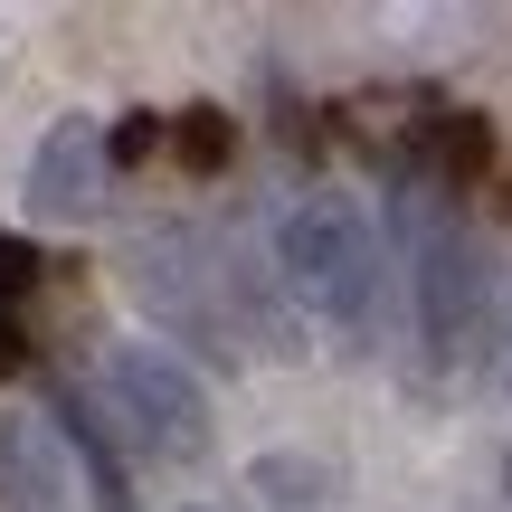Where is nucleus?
Returning a JSON list of instances; mask_svg holds the SVG:
<instances>
[{"label": "nucleus", "mask_w": 512, "mask_h": 512, "mask_svg": "<svg viewBox=\"0 0 512 512\" xmlns=\"http://www.w3.org/2000/svg\"><path fill=\"white\" fill-rule=\"evenodd\" d=\"M124 275H133V304H143L181 351L247 361V342L266 332V313H256V275L228 247H209L200 228H143V238L124 247Z\"/></svg>", "instance_id": "nucleus-1"}, {"label": "nucleus", "mask_w": 512, "mask_h": 512, "mask_svg": "<svg viewBox=\"0 0 512 512\" xmlns=\"http://www.w3.org/2000/svg\"><path fill=\"white\" fill-rule=\"evenodd\" d=\"M275 266H285L294 304L332 332V342H370L380 332V304H389V256H380V228L351 190H304L275 228Z\"/></svg>", "instance_id": "nucleus-2"}, {"label": "nucleus", "mask_w": 512, "mask_h": 512, "mask_svg": "<svg viewBox=\"0 0 512 512\" xmlns=\"http://www.w3.org/2000/svg\"><path fill=\"white\" fill-rule=\"evenodd\" d=\"M408 313H418V351L437 380H456L484 351L494 275H484V247L465 238V219H446V209H408Z\"/></svg>", "instance_id": "nucleus-3"}, {"label": "nucleus", "mask_w": 512, "mask_h": 512, "mask_svg": "<svg viewBox=\"0 0 512 512\" xmlns=\"http://www.w3.org/2000/svg\"><path fill=\"white\" fill-rule=\"evenodd\" d=\"M95 408H105L114 446H143L152 465H200L209 456V389L162 342H114L105 370H95Z\"/></svg>", "instance_id": "nucleus-4"}, {"label": "nucleus", "mask_w": 512, "mask_h": 512, "mask_svg": "<svg viewBox=\"0 0 512 512\" xmlns=\"http://www.w3.org/2000/svg\"><path fill=\"white\" fill-rule=\"evenodd\" d=\"M105 181H114L105 124H95V114H57V124L38 133V152H29V209L38 219H95V209H105Z\"/></svg>", "instance_id": "nucleus-5"}, {"label": "nucleus", "mask_w": 512, "mask_h": 512, "mask_svg": "<svg viewBox=\"0 0 512 512\" xmlns=\"http://www.w3.org/2000/svg\"><path fill=\"white\" fill-rule=\"evenodd\" d=\"M0 512H76L57 437L38 418H19V408H0Z\"/></svg>", "instance_id": "nucleus-6"}, {"label": "nucleus", "mask_w": 512, "mask_h": 512, "mask_svg": "<svg viewBox=\"0 0 512 512\" xmlns=\"http://www.w3.org/2000/svg\"><path fill=\"white\" fill-rule=\"evenodd\" d=\"M57 427H67L76 465H86V484H95V512H133V475H124V446H114L105 408H95L86 389H57Z\"/></svg>", "instance_id": "nucleus-7"}, {"label": "nucleus", "mask_w": 512, "mask_h": 512, "mask_svg": "<svg viewBox=\"0 0 512 512\" xmlns=\"http://www.w3.org/2000/svg\"><path fill=\"white\" fill-rule=\"evenodd\" d=\"M427 181H437V190H484V181H494V124H484V114H437Z\"/></svg>", "instance_id": "nucleus-8"}, {"label": "nucleus", "mask_w": 512, "mask_h": 512, "mask_svg": "<svg viewBox=\"0 0 512 512\" xmlns=\"http://www.w3.org/2000/svg\"><path fill=\"white\" fill-rule=\"evenodd\" d=\"M247 484L266 512H332V465H313V456H266Z\"/></svg>", "instance_id": "nucleus-9"}, {"label": "nucleus", "mask_w": 512, "mask_h": 512, "mask_svg": "<svg viewBox=\"0 0 512 512\" xmlns=\"http://www.w3.org/2000/svg\"><path fill=\"white\" fill-rule=\"evenodd\" d=\"M171 152H181L190 181H209V171H228V152H238V124H228L219 105H190V114H171Z\"/></svg>", "instance_id": "nucleus-10"}, {"label": "nucleus", "mask_w": 512, "mask_h": 512, "mask_svg": "<svg viewBox=\"0 0 512 512\" xmlns=\"http://www.w3.org/2000/svg\"><path fill=\"white\" fill-rule=\"evenodd\" d=\"M162 143H171V114H152V105H133L124 124L105 133V162H114V171H133V162H152V152H162Z\"/></svg>", "instance_id": "nucleus-11"}, {"label": "nucleus", "mask_w": 512, "mask_h": 512, "mask_svg": "<svg viewBox=\"0 0 512 512\" xmlns=\"http://www.w3.org/2000/svg\"><path fill=\"white\" fill-rule=\"evenodd\" d=\"M38 275H48V256L19 238V228H0V304H19V294H29Z\"/></svg>", "instance_id": "nucleus-12"}, {"label": "nucleus", "mask_w": 512, "mask_h": 512, "mask_svg": "<svg viewBox=\"0 0 512 512\" xmlns=\"http://www.w3.org/2000/svg\"><path fill=\"white\" fill-rule=\"evenodd\" d=\"M0 370H29V332H19L10 304H0Z\"/></svg>", "instance_id": "nucleus-13"}, {"label": "nucleus", "mask_w": 512, "mask_h": 512, "mask_svg": "<svg viewBox=\"0 0 512 512\" xmlns=\"http://www.w3.org/2000/svg\"><path fill=\"white\" fill-rule=\"evenodd\" d=\"M503 512H512V456H503Z\"/></svg>", "instance_id": "nucleus-14"}, {"label": "nucleus", "mask_w": 512, "mask_h": 512, "mask_svg": "<svg viewBox=\"0 0 512 512\" xmlns=\"http://www.w3.org/2000/svg\"><path fill=\"white\" fill-rule=\"evenodd\" d=\"M190 512H209V503H190Z\"/></svg>", "instance_id": "nucleus-15"}]
</instances>
